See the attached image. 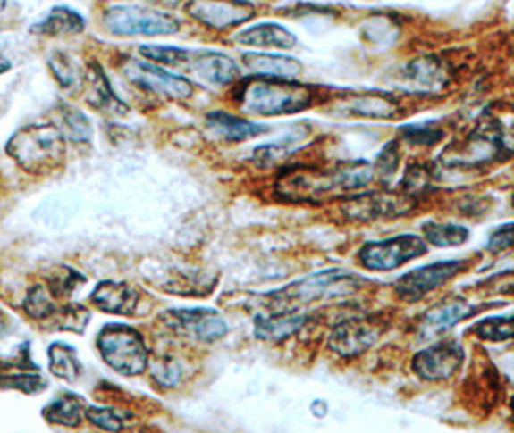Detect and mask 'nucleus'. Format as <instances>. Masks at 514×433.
Wrapping results in <instances>:
<instances>
[{
	"label": "nucleus",
	"instance_id": "obj_34",
	"mask_svg": "<svg viewBox=\"0 0 514 433\" xmlns=\"http://www.w3.org/2000/svg\"><path fill=\"white\" fill-rule=\"evenodd\" d=\"M53 318H56V329L83 333L91 320V312L81 304H68L64 308H58Z\"/></svg>",
	"mask_w": 514,
	"mask_h": 433
},
{
	"label": "nucleus",
	"instance_id": "obj_28",
	"mask_svg": "<svg viewBox=\"0 0 514 433\" xmlns=\"http://www.w3.org/2000/svg\"><path fill=\"white\" fill-rule=\"evenodd\" d=\"M424 237L435 246H459L470 239V231L455 224H437V221H426L422 226Z\"/></svg>",
	"mask_w": 514,
	"mask_h": 433
},
{
	"label": "nucleus",
	"instance_id": "obj_32",
	"mask_svg": "<svg viewBox=\"0 0 514 433\" xmlns=\"http://www.w3.org/2000/svg\"><path fill=\"white\" fill-rule=\"evenodd\" d=\"M139 54L150 62L164 66H183L190 60V51L181 46H168V45H143L139 46Z\"/></svg>",
	"mask_w": 514,
	"mask_h": 433
},
{
	"label": "nucleus",
	"instance_id": "obj_15",
	"mask_svg": "<svg viewBox=\"0 0 514 433\" xmlns=\"http://www.w3.org/2000/svg\"><path fill=\"white\" fill-rule=\"evenodd\" d=\"M415 199L407 193L375 191L349 199L343 206V214L350 220H374V218H397L409 214L415 208Z\"/></svg>",
	"mask_w": 514,
	"mask_h": 433
},
{
	"label": "nucleus",
	"instance_id": "obj_12",
	"mask_svg": "<svg viewBox=\"0 0 514 433\" xmlns=\"http://www.w3.org/2000/svg\"><path fill=\"white\" fill-rule=\"evenodd\" d=\"M255 12L249 0H187L185 4L187 16L216 31L243 26Z\"/></svg>",
	"mask_w": 514,
	"mask_h": 433
},
{
	"label": "nucleus",
	"instance_id": "obj_17",
	"mask_svg": "<svg viewBox=\"0 0 514 433\" xmlns=\"http://www.w3.org/2000/svg\"><path fill=\"white\" fill-rule=\"evenodd\" d=\"M187 62H190V70L193 71V76L212 87H228L241 79L240 66H237L228 54L215 51L191 53Z\"/></svg>",
	"mask_w": 514,
	"mask_h": 433
},
{
	"label": "nucleus",
	"instance_id": "obj_2",
	"mask_svg": "<svg viewBox=\"0 0 514 433\" xmlns=\"http://www.w3.org/2000/svg\"><path fill=\"white\" fill-rule=\"evenodd\" d=\"M235 103L250 116H290L303 112L315 103V89L297 79L250 78L235 89Z\"/></svg>",
	"mask_w": 514,
	"mask_h": 433
},
{
	"label": "nucleus",
	"instance_id": "obj_22",
	"mask_svg": "<svg viewBox=\"0 0 514 433\" xmlns=\"http://www.w3.org/2000/svg\"><path fill=\"white\" fill-rule=\"evenodd\" d=\"M206 128L216 135V137L223 141H245L249 137H257V135L265 133L266 128L260 126V123L249 121L245 118L233 116L228 112H222V110H216V112L206 114Z\"/></svg>",
	"mask_w": 514,
	"mask_h": 433
},
{
	"label": "nucleus",
	"instance_id": "obj_45",
	"mask_svg": "<svg viewBox=\"0 0 514 433\" xmlns=\"http://www.w3.org/2000/svg\"><path fill=\"white\" fill-rule=\"evenodd\" d=\"M6 331H8V320L3 312H0V337H3Z\"/></svg>",
	"mask_w": 514,
	"mask_h": 433
},
{
	"label": "nucleus",
	"instance_id": "obj_16",
	"mask_svg": "<svg viewBox=\"0 0 514 433\" xmlns=\"http://www.w3.org/2000/svg\"><path fill=\"white\" fill-rule=\"evenodd\" d=\"M478 312V308H474L467 299L462 296H447L437 306L430 308L420 320V337L424 341H430L435 336L455 328L460 320H467L472 314Z\"/></svg>",
	"mask_w": 514,
	"mask_h": 433
},
{
	"label": "nucleus",
	"instance_id": "obj_48",
	"mask_svg": "<svg viewBox=\"0 0 514 433\" xmlns=\"http://www.w3.org/2000/svg\"><path fill=\"white\" fill-rule=\"evenodd\" d=\"M6 6V0H0V10H3Z\"/></svg>",
	"mask_w": 514,
	"mask_h": 433
},
{
	"label": "nucleus",
	"instance_id": "obj_13",
	"mask_svg": "<svg viewBox=\"0 0 514 433\" xmlns=\"http://www.w3.org/2000/svg\"><path fill=\"white\" fill-rule=\"evenodd\" d=\"M509 154L507 139L503 137V129L497 126V121H485L476 129L470 137H467L465 145L455 151L453 158L449 160L451 166L462 168H476L487 162H493L499 154Z\"/></svg>",
	"mask_w": 514,
	"mask_h": 433
},
{
	"label": "nucleus",
	"instance_id": "obj_23",
	"mask_svg": "<svg viewBox=\"0 0 514 433\" xmlns=\"http://www.w3.org/2000/svg\"><path fill=\"white\" fill-rule=\"evenodd\" d=\"M341 112L347 116H360V118H393L397 112V104L380 93H360V95H349L343 98L340 104Z\"/></svg>",
	"mask_w": 514,
	"mask_h": 433
},
{
	"label": "nucleus",
	"instance_id": "obj_39",
	"mask_svg": "<svg viewBox=\"0 0 514 433\" xmlns=\"http://www.w3.org/2000/svg\"><path fill=\"white\" fill-rule=\"evenodd\" d=\"M48 66H50V70H53L56 81L62 87H66V89H72V87L81 83L80 68L73 64V60L68 54L55 53L48 60Z\"/></svg>",
	"mask_w": 514,
	"mask_h": 433
},
{
	"label": "nucleus",
	"instance_id": "obj_43",
	"mask_svg": "<svg viewBox=\"0 0 514 433\" xmlns=\"http://www.w3.org/2000/svg\"><path fill=\"white\" fill-rule=\"evenodd\" d=\"M430 185V173L426 171L422 166H410L405 173L403 181V193L410 195L415 199V195L422 193L424 189H428Z\"/></svg>",
	"mask_w": 514,
	"mask_h": 433
},
{
	"label": "nucleus",
	"instance_id": "obj_44",
	"mask_svg": "<svg viewBox=\"0 0 514 433\" xmlns=\"http://www.w3.org/2000/svg\"><path fill=\"white\" fill-rule=\"evenodd\" d=\"M487 246H490V251L493 253H501V251H509L510 246H512V224L509 221V224H505L503 228H499L492 233V237H490V243H487Z\"/></svg>",
	"mask_w": 514,
	"mask_h": 433
},
{
	"label": "nucleus",
	"instance_id": "obj_33",
	"mask_svg": "<svg viewBox=\"0 0 514 433\" xmlns=\"http://www.w3.org/2000/svg\"><path fill=\"white\" fill-rule=\"evenodd\" d=\"M62 120H64V129H66V135L72 141H75V143L91 141V137H93L91 121L81 112V110L64 106L62 108Z\"/></svg>",
	"mask_w": 514,
	"mask_h": 433
},
{
	"label": "nucleus",
	"instance_id": "obj_36",
	"mask_svg": "<svg viewBox=\"0 0 514 433\" xmlns=\"http://www.w3.org/2000/svg\"><path fill=\"white\" fill-rule=\"evenodd\" d=\"M472 331L478 336L480 339L487 341H510L512 339V324H510V316H497V318H485L478 321L472 328Z\"/></svg>",
	"mask_w": 514,
	"mask_h": 433
},
{
	"label": "nucleus",
	"instance_id": "obj_3",
	"mask_svg": "<svg viewBox=\"0 0 514 433\" xmlns=\"http://www.w3.org/2000/svg\"><path fill=\"white\" fill-rule=\"evenodd\" d=\"M365 281L358 276L350 274L341 268H332L318 271V274L297 279L280 291L268 295V303L278 306L274 311H283V308L307 306L310 303H318L325 299H337V296H347L357 293Z\"/></svg>",
	"mask_w": 514,
	"mask_h": 433
},
{
	"label": "nucleus",
	"instance_id": "obj_42",
	"mask_svg": "<svg viewBox=\"0 0 514 433\" xmlns=\"http://www.w3.org/2000/svg\"><path fill=\"white\" fill-rule=\"evenodd\" d=\"M400 162V154H399V146L397 143H387L382 153L378 154V160H375V166H374V173L378 176L380 179L387 181L390 178H393V173L397 171Z\"/></svg>",
	"mask_w": 514,
	"mask_h": 433
},
{
	"label": "nucleus",
	"instance_id": "obj_5",
	"mask_svg": "<svg viewBox=\"0 0 514 433\" xmlns=\"http://www.w3.org/2000/svg\"><path fill=\"white\" fill-rule=\"evenodd\" d=\"M103 361L122 376H139L148 366V349L143 336L125 324H106L97 337Z\"/></svg>",
	"mask_w": 514,
	"mask_h": 433
},
{
	"label": "nucleus",
	"instance_id": "obj_8",
	"mask_svg": "<svg viewBox=\"0 0 514 433\" xmlns=\"http://www.w3.org/2000/svg\"><path fill=\"white\" fill-rule=\"evenodd\" d=\"M160 320L181 336H190L205 343H215L228 336L230 326L215 308H172L160 314Z\"/></svg>",
	"mask_w": 514,
	"mask_h": 433
},
{
	"label": "nucleus",
	"instance_id": "obj_37",
	"mask_svg": "<svg viewBox=\"0 0 514 433\" xmlns=\"http://www.w3.org/2000/svg\"><path fill=\"white\" fill-rule=\"evenodd\" d=\"M48 386V381L41 374H31V372H23V374H3L0 376V387L4 389H16L25 395H39L45 391Z\"/></svg>",
	"mask_w": 514,
	"mask_h": 433
},
{
	"label": "nucleus",
	"instance_id": "obj_4",
	"mask_svg": "<svg viewBox=\"0 0 514 433\" xmlns=\"http://www.w3.org/2000/svg\"><path fill=\"white\" fill-rule=\"evenodd\" d=\"M64 133L50 123H33L14 133L6 145L8 154L28 171L43 173L64 158Z\"/></svg>",
	"mask_w": 514,
	"mask_h": 433
},
{
	"label": "nucleus",
	"instance_id": "obj_20",
	"mask_svg": "<svg viewBox=\"0 0 514 433\" xmlns=\"http://www.w3.org/2000/svg\"><path fill=\"white\" fill-rule=\"evenodd\" d=\"M245 66L262 78H280V79H299L303 73L300 62L274 53H245L243 54Z\"/></svg>",
	"mask_w": 514,
	"mask_h": 433
},
{
	"label": "nucleus",
	"instance_id": "obj_29",
	"mask_svg": "<svg viewBox=\"0 0 514 433\" xmlns=\"http://www.w3.org/2000/svg\"><path fill=\"white\" fill-rule=\"evenodd\" d=\"M23 311L33 320H50L58 311V306L45 286H33L23 301Z\"/></svg>",
	"mask_w": 514,
	"mask_h": 433
},
{
	"label": "nucleus",
	"instance_id": "obj_1",
	"mask_svg": "<svg viewBox=\"0 0 514 433\" xmlns=\"http://www.w3.org/2000/svg\"><path fill=\"white\" fill-rule=\"evenodd\" d=\"M374 178V166L365 160L343 162L333 168H291L280 173L275 193L285 201L315 203L365 189Z\"/></svg>",
	"mask_w": 514,
	"mask_h": 433
},
{
	"label": "nucleus",
	"instance_id": "obj_30",
	"mask_svg": "<svg viewBox=\"0 0 514 433\" xmlns=\"http://www.w3.org/2000/svg\"><path fill=\"white\" fill-rule=\"evenodd\" d=\"M300 133L299 135H287V137H283L282 141H275V143H270V145H265V146H258L253 158H255V162L258 166H272L278 162V160L285 158L287 154H290L293 148H297L300 145Z\"/></svg>",
	"mask_w": 514,
	"mask_h": 433
},
{
	"label": "nucleus",
	"instance_id": "obj_21",
	"mask_svg": "<svg viewBox=\"0 0 514 433\" xmlns=\"http://www.w3.org/2000/svg\"><path fill=\"white\" fill-rule=\"evenodd\" d=\"M235 43L245 46H260V48H283L290 51L297 45V37L280 23L265 21L257 23V26L243 29L233 37Z\"/></svg>",
	"mask_w": 514,
	"mask_h": 433
},
{
	"label": "nucleus",
	"instance_id": "obj_9",
	"mask_svg": "<svg viewBox=\"0 0 514 433\" xmlns=\"http://www.w3.org/2000/svg\"><path fill=\"white\" fill-rule=\"evenodd\" d=\"M122 71L130 83L158 96L181 101V98L193 95L191 81L175 76V73H170L162 66L150 64V62L125 60L122 64Z\"/></svg>",
	"mask_w": 514,
	"mask_h": 433
},
{
	"label": "nucleus",
	"instance_id": "obj_40",
	"mask_svg": "<svg viewBox=\"0 0 514 433\" xmlns=\"http://www.w3.org/2000/svg\"><path fill=\"white\" fill-rule=\"evenodd\" d=\"M85 416L93 426L106 429V431H120L128 426V422H125V416L120 411H116V408L89 406V408H85Z\"/></svg>",
	"mask_w": 514,
	"mask_h": 433
},
{
	"label": "nucleus",
	"instance_id": "obj_19",
	"mask_svg": "<svg viewBox=\"0 0 514 433\" xmlns=\"http://www.w3.org/2000/svg\"><path fill=\"white\" fill-rule=\"evenodd\" d=\"M307 316L297 308H283V311H272L260 314L255 320V333L258 339L265 341H283L305 326Z\"/></svg>",
	"mask_w": 514,
	"mask_h": 433
},
{
	"label": "nucleus",
	"instance_id": "obj_10",
	"mask_svg": "<svg viewBox=\"0 0 514 433\" xmlns=\"http://www.w3.org/2000/svg\"><path fill=\"white\" fill-rule=\"evenodd\" d=\"M465 268V260H443V262L415 268L395 281V293L407 303H417L428 293L443 287Z\"/></svg>",
	"mask_w": 514,
	"mask_h": 433
},
{
	"label": "nucleus",
	"instance_id": "obj_47",
	"mask_svg": "<svg viewBox=\"0 0 514 433\" xmlns=\"http://www.w3.org/2000/svg\"><path fill=\"white\" fill-rule=\"evenodd\" d=\"M6 368H10V364H8V362H3V361H0V372H3V370H6Z\"/></svg>",
	"mask_w": 514,
	"mask_h": 433
},
{
	"label": "nucleus",
	"instance_id": "obj_24",
	"mask_svg": "<svg viewBox=\"0 0 514 433\" xmlns=\"http://www.w3.org/2000/svg\"><path fill=\"white\" fill-rule=\"evenodd\" d=\"M87 85H89V91H87V103L95 106L97 110H103L108 114H125L128 112V106H125L120 98L112 93V87L105 76L103 68L98 64L89 66V73H87Z\"/></svg>",
	"mask_w": 514,
	"mask_h": 433
},
{
	"label": "nucleus",
	"instance_id": "obj_38",
	"mask_svg": "<svg viewBox=\"0 0 514 433\" xmlns=\"http://www.w3.org/2000/svg\"><path fill=\"white\" fill-rule=\"evenodd\" d=\"M153 379L162 387H175L183 378V364L173 356L158 358V361L150 368Z\"/></svg>",
	"mask_w": 514,
	"mask_h": 433
},
{
	"label": "nucleus",
	"instance_id": "obj_14",
	"mask_svg": "<svg viewBox=\"0 0 514 433\" xmlns=\"http://www.w3.org/2000/svg\"><path fill=\"white\" fill-rule=\"evenodd\" d=\"M465 362V349L455 339L435 343L412 358V370L426 381L449 379Z\"/></svg>",
	"mask_w": 514,
	"mask_h": 433
},
{
	"label": "nucleus",
	"instance_id": "obj_18",
	"mask_svg": "<svg viewBox=\"0 0 514 433\" xmlns=\"http://www.w3.org/2000/svg\"><path fill=\"white\" fill-rule=\"evenodd\" d=\"M91 303L103 312L131 316L139 303V293L130 283L123 281H100L91 295Z\"/></svg>",
	"mask_w": 514,
	"mask_h": 433
},
{
	"label": "nucleus",
	"instance_id": "obj_41",
	"mask_svg": "<svg viewBox=\"0 0 514 433\" xmlns=\"http://www.w3.org/2000/svg\"><path fill=\"white\" fill-rule=\"evenodd\" d=\"M409 79L426 87H440L445 79V71L435 60H418L409 68Z\"/></svg>",
	"mask_w": 514,
	"mask_h": 433
},
{
	"label": "nucleus",
	"instance_id": "obj_11",
	"mask_svg": "<svg viewBox=\"0 0 514 433\" xmlns=\"http://www.w3.org/2000/svg\"><path fill=\"white\" fill-rule=\"evenodd\" d=\"M385 329V321L375 316H358L337 321L332 328L328 345L340 356H358L378 341Z\"/></svg>",
	"mask_w": 514,
	"mask_h": 433
},
{
	"label": "nucleus",
	"instance_id": "obj_46",
	"mask_svg": "<svg viewBox=\"0 0 514 433\" xmlns=\"http://www.w3.org/2000/svg\"><path fill=\"white\" fill-rule=\"evenodd\" d=\"M8 70H10V62L4 56H0V73H6Z\"/></svg>",
	"mask_w": 514,
	"mask_h": 433
},
{
	"label": "nucleus",
	"instance_id": "obj_31",
	"mask_svg": "<svg viewBox=\"0 0 514 433\" xmlns=\"http://www.w3.org/2000/svg\"><path fill=\"white\" fill-rule=\"evenodd\" d=\"M400 137H403L410 145L418 146H434L445 137V131L435 126L434 121L426 123H412V126H403L400 128Z\"/></svg>",
	"mask_w": 514,
	"mask_h": 433
},
{
	"label": "nucleus",
	"instance_id": "obj_26",
	"mask_svg": "<svg viewBox=\"0 0 514 433\" xmlns=\"http://www.w3.org/2000/svg\"><path fill=\"white\" fill-rule=\"evenodd\" d=\"M43 414L50 424L66 426V428H78L85 414V403L80 395L64 393L62 397L55 399L50 404L43 408Z\"/></svg>",
	"mask_w": 514,
	"mask_h": 433
},
{
	"label": "nucleus",
	"instance_id": "obj_27",
	"mask_svg": "<svg viewBox=\"0 0 514 433\" xmlns=\"http://www.w3.org/2000/svg\"><path fill=\"white\" fill-rule=\"evenodd\" d=\"M48 366L50 372L64 381H75L81 376V364L78 361V353L64 343H53L48 346Z\"/></svg>",
	"mask_w": 514,
	"mask_h": 433
},
{
	"label": "nucleus",
	"instance_id": "obj_7",
	"mask_svg": "<svg viewBox=\"0 0 514 433\" xmlns=\"http://www.w3.org/2000/svg\"><path fill=\"white\" fill-rule=\"evenodd\" d=\"M428 253V245L418 235L405 233L390 239L370 241L358 251V262L370 271H392Z\"/></svg>",
	"mask_w": 514,
	"mask_h": 433
},
{
	"label": "nucleus",
	"instance_id": "obj_35",
	"mask_svg": "<svg viewBox=\"0 0 514 433\" xmlns=\"http://www.w3.org/2000/svg\"><path fill=\"white\" fill-rule=\"evenodd\" d=\"M85 281L87 279L83 274H80L78 270L68 268V266H58L55 271H50V276L46 278L48 291L55 296L70 295L75 287H80Z\"/></svg>",
	"mask_w": 514,
	"mask_h": 433
},
{
	"label": "nucleus",
	"instance_id": "obj_25",
	"mask_svg": "<svg viewBox=\"0 0 514 433\" xmlns=\"http://www.w3.org/2000/svg\"><path fill=\"white\" fill-rule=\"evenodd\" d=\"M85 29V20L75 10L66 6H56L48 12V16L35 23L31 28L37 35H48V37H60V35H75Z\"/></svg>",
	"mask_w": 514,
	"mask_h": 433
},
{
	"label": "nucleus",
	"instance_id": "obj_6",
	"mask_svg": "<svg viewBox=\"0 0 514 433\" xmlns=\"http://www.w3.org/2000/svg\"><path fill=\"white\" fill-rule=\"evenodd\" d=\"M105 28L118 37H158L180 31V20L160 10L123 4L105 12Z\"/></svg>",
	"mask_w": 514,
	"mask_h": 433
}]
</instances>
